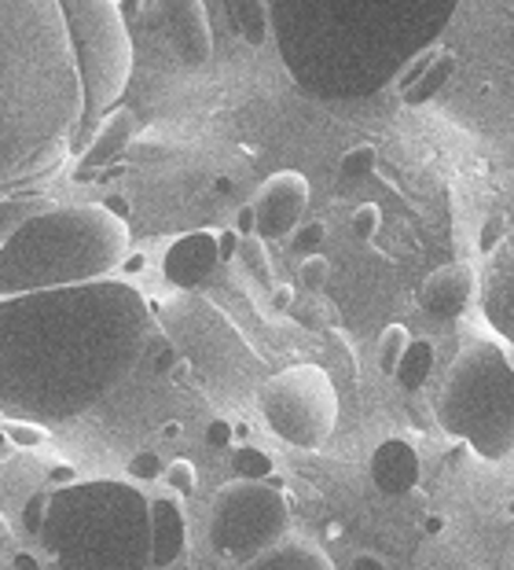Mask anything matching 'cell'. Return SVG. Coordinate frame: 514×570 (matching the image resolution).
Wrapping results in <instances>:
<instances>
[{
  "instance_id": "6da1fadb",
  "label": "cell",
  "mask_w": 514,
  "mask_h": 570,
  "mask_svg": "<svg viewBox=\"0 0 514 570\" xmlns=\"http://www.w3.org/2000/svg\"><path fill=\"white\" fill-rule=\"evenodd\" d=\"M129 78L121 0H0V199L78 166Z\"/></svg>"
},
{
  "instance_id": "7a4b0ae2",
  "label": "cell",
  "mask_w": 514,
  "mask_h": 570,
  "mask_svg": "<svg viewBox=\"0 0 514 570\" xmlns=\"http://www.w3.org/2000/svg\"><path fill=\"white\" fill-rule=\"evenodd\" d=\"M151 327L147 298L110 276L0 298V416H85L140 365Z\"/></svg>"
},
{
  "instance_id": "3957f363",
  "label": "cell",
  "mask_w": 514,
  "mask_h": 570,
  "mask_svg": "<svg viewBox=\"0 0 514 570\" xmlns=\"http://www.w3.org/2000/svg\"><path fill=\"white\" fill-rule=\"evenodd\" d=\"M129 258V225L107 203L45 206L0 247V298L107 281Z\"/></svg>"
},
{
  "instance_id": "277c9868",
  "label": "cell",
  "mask_w": 514,
  "mask_h": 570,
  "mask_svg": "<svg viewBox=\"0 0 514 570\" xmlns=\"http://www.w3.org/2000/svg\"><path fill=\"white\" fill-rule=\"evenodd\" d=\"M37 541L56 570H147L151 501L132 482H70L48 493Z\"/></svg>"
},
{
  "instance_id": "5b68a950",
  "label": "cell",
  "mask_w": 514,
  "mask_h": 570,
  "mask_svg": "<svg viewBox=\"0 0 514 570\" xmlns=\"http://www.w3.org/2000/svg\"><path fill=\"white\" fill-rule=\"evenodd\" d=\"M437 423L482 460L514 453V365L488 338H467L437 391Z\"/></svg>"
},
{
  "instance_id": "8992f818",
  "label": "cell",
  "mask_w": 514,
  "mask_h": 570,
  "mask_svg": "<svg viewBox=\"0 0 514 570\" xmlns=\"http://www.w3.org/2000/svg\"><path fill=\"white\" fill-rule=\"evenodd\" d=\"M290 533V504L268 482L231 479L210 504V544L217 556L247 567Z\"/></svg>"
},
{
  "instance_id": "52a82bcc",
  "label": "cell",
  "mask_w": 514,
  "mask_h": 570,
  "mask_svg": "<svg viewBox=\"0 0 514 570\" xmlns=\"http://www.w3.org/2000/svg\"><path fill=\"white\" fill-rule=\"evenodd\" d=\"M257 409L279 442L294 449H320L335 434L338 391L320 365H290L261 383Z\"/></svg>"
},
{
  "instance_id": "ba28073f",
  "label": "cell",
  "mask_w": 514,
  "mask_h": 570,
  "mask_svg": "<svg viewBox=\"0 0 514 570\" xmlns=\"http://www.w3.org/2000/svg\"><path fill=\"white\" fill-rule=\"evenodd\" d=\"M309 180L298 169H279L257 188L254 196V217H257V236L261 239H290L294 228L302 225L305 210H309Z\"/></svg>"
},
{
  "instance_id": "9c48e42d",
  "label": "cell",
  "mask_w": 514,
  "mask_h": 570,
  "mask_svg": "<svg viewBox=\"0 0 514 570\" xmlns=\"http://www.w3.org/2000/svg\"><path fill=\"white\" fill-rule=\"evenodd\" d=\"M155 19L184 67L199 70L214 59V27L202 0H155Z\"/></svg>"
},
{
  "instance_id": "30bf717a",
  "label": "cell",
  "mask_w": 514,
  "mask_h": 570,
  "mask_svg": "<svg viewBox=\"0 0 514 570\" xmlns=\"http://www.w3.org/2000/svg\"><path fill=\"white\" fill-rule=\"evenodd\" d=\"M474 291H477V276L471 265L452 262L426 276L419 291H415V302H419L426 321L445 327V324H456L463 313H467V306L474 302Z\"/></svg>"
},
{
  "instance_id": "8fae6325",
  "label": "cell",
  "mask_w": 514,
  "mask_h": 570,
  "mask_svg": "<svg viewBox=\"0 0 514 570\" xmlns=\"http://www.w3.org/2000/svg\"><path fill=\"white\" fill-rule=\"evenodd\" d=\"M482 317L488 327L514 346V233L488 254L482 276Z\"/></svg>"
},
{
  "instance_id": "7c38bea8",
  "label": "cell",
  "mask_w": 514,
  "mask_h": 570,
  "mask_svg": "<svg viewBox=\"0 0 514 570\" xmlns=\"http://www.w3.org/2000/svg\"><path fill=\"white\" fill-rule=\"evenodd\" d=\"M220 265V250H217V233H188L169 244L166 258H162V273L166 281L180 287V291H195L202 287L214 276V269Z\"/></svg>"
},
{
  "instance_id": "4fadbf2b",
  "label": "cell",
  "mask_w": 514,
  "mask_h": 570,
  "mask_svg": "<svg viewBox=\"0 0 514 570\" xmlns=\"http://www.w3.org/2000/svg\"><path fill=\"white\" fill-rule=\"evenodd\" d=\"M419 479H423L419 453H415L404 439H386L372 453V482L378 493L408 497V493H415V487H419Z\"/></svg>"
},
{
  "instance_id": "5bb4252c",
  "label": "cell",
  "mask_w": 514,
  "mask_h": 570,
  "mask_svg": "<svg viewBox=\"0 0 514 570\" xmlns=\"http://www.w3.org/2000/svg\"><path fill=\"white\" fill-rule=\"evenodd\" d=\"M132 132H137V115L126 111V107H115L107 115V122L96 129L92 144L85 148V155L78 159V177H92L96 169H107L118 163V155L129 148Z\"/></svg>"
},
{
  "instance_id": "9a60e30c",
  "label": "cell",
  "mask_w": 514,
  "mask_h": 570,
  "mask_svg": "<svg viewBox=\"0 0 514 570\" xmlns=\"http://www.w3.org/2000/svg\"><path fill=\"white\" fill-rule=\"evenodd\" d=\"M188 549V519L174 497H158L151 501V567L177 563Z\"/></svg>"
},
{
  "instance_id": "2e32d148",
  "label": "cell",
  "mask_w": 514,
  "mask_h": 570,
  "mask_svg": "<svg viewBox=\"0 0 514 570\" xmlns=\"http://www.w3.org/2000/svg\"><path fill=\"white\" fill-rule=\"evenodd\" d=\"M243 570H335V563H330V556L316 541L287 533L284 541L250 560Z\"/></svg>"
},
{
  "instance_id": "e0dca14e",
  "label": "cell",
  "mask_w": 514,
  "mask_h": 570,
  "mask_svg": "<svg viewBox=\"0 0 514 570\" xmlns=\"http://www.w3.org/2000/svg\"><path fill=\"white\" fill-rule=\"evenodd\" d=\"M231 30L239 33L250 48H261L273 38V8L268 0H225Z\"/></svg>"
},
{
  "instance_id": "ac0fdd59",
  "label": "cell",
  "mask_w": 514,
  "mask_h": 570,
  "mask_svg": "<svg viewBox=\"0 0 514 570\" xmlns=\"http://www.w3.org/2000/svg\"><path fill=\"white\" fill-rule=\"evenodd\" d=\"M434 361H437V354H434L431 338H412L408 350H404L397 372H394V380L401 383V391H408V394L423 391L426 380H431V372H434Z\"/></svg>"
},
{
  "instance_id": "d6986e66",
  "label": "cell",
  "mask_w": 514,
  "mask_h": 570,
  "mask_svg": "<svg viewBox=\"0 0 514 570\" xmlns=\"http://www.w3.org/2000/svg\"><path fill=\"white\" fill-rule=\"evenodd\" d=\"M452 75H456V56L452 52H445V48H441L437 52V59L431 63V70H426V75L412 85L408 92H404V104L408 107H419V104H431L434 96L445 89V85L452 81Z\"/></svg>"
},
{
  "instance_id": "ffe728a7",
  "label": "cell",
  "mask_w": 514,
  "mask_h": 570,
  "mask_svg": "<svg viewBox=\"0 0 514 570\" xmlns=\"http://www.w3.org/2000/svg\"><path fill=\"white\" fill-rule=\"evenodd\" d=\"M45 206L48 203L41 196H11V199H0V247H4L8 239L16 236L33 214H41Z\"/></svg>"
},
{
  "instance_id": "44dd1931",
  "label": "cell",
  "mask_w": 514,
  "mask_h": 570,
  "mask_svg": "<svg viewBox=\"0 0 514 570\" xmlns=\"http://www.w3.org/2000/svg\"><path fill=\"white\" fill-rule=\"evenodd\" d=\"M408 343H412L408 327L389 324L386 332L378 335V368H383L386 375H394L397 365H401V357H404V350H408Z\"/></svg>"
},
{
  "instance_id": "7402d4cb",
  "label": "cell",
  "mask_w": 514,
  "mask_h": 570,
  "mask_svg": "<svg viewBox=\"0 0 514 570\" xmlns=\"http://www.w3.org/2000/svg\"><path fill=\"white\" fill-rule=\"evenodd\" d=\"M231 471H236V479L265 482L268 475H273V456L261 453V449H254V445H239L236 453H231Z\"/></svg>"
},
{
  "instance_id": "603a6c76",
  "label": "cell",
  "mask_w": 514,
  "mask_h": 570,
  "mask_svg": "<svg viewBox=\"0 0 514 570\" xmlns=\"http://www.w3.org/2000/svg\"><path fill=\"white\" fill-rule=\"evenodd\" d=\"M375 163H378L375 144H357V148H349L346 155H342V163H338V177L346 180V185H357V180L372 177Z\"/></svg>"
},
{
  "instance_id": "cb8c5ba5",
  "label": "cell",
  "mask_w": 514,
  "mask_h": 570,
  "mask_svg": "<svg viewBox=\"0 0 514 570\" xmlns=\"http://www.w3.org/2000/svg\"><path fill=\"white\" fill-rule=\"evenodd\" d=\"M4 434H8V442L19 445V449H37V445H45V439H48L45 423H33V420H8Z\"/></svg>"
},
{
  "instance_id": "d4e9b609",
  "label": "cell",
  "mask_w": 514,
  "mask_h": 570,
  "mask_svg": "<svg viewBox=\"0 0 514 570\" xmlns=\"http://www.w3.org/2000/svg\"><path fill=\"white\" fill-rule=\"evenodd\" d=\"M324 239H327V228H324L320 222L298 225V228L290 233V250H294V254H302V258H309V254H320Z\"/></svg>"
},
{
  "instance_id": "484cf974",
  "label": "cell",
  "mask_w": 514,
  "mask_h": 570,
  "mask_svg": "<svg viewBox=\"0 0 514 570\" xmlns=\"http://www.w3.org/2000/svg\"><path fill=\"white\" fill-rule=\"evenodd\" d=\"M239 258L247 262V269L257 276V281H273V269H268V254H265V239L261 236H250L239 244Z\"/></svg>"
},
{
  "instance_id": "4316f807",
  "label": "cell",
  "mask_w": 514,
  "mask_h": 570,
  "mask_svg": "<svg viewBox=\"0 0 514 570\" xmlns=\"http://www.w3.org/2000/svg\"><path fill=\"white\" fill-rule=\"evenodd\" d=\"M166 482H169V490H174V493L188 497V493H195V482H199V475H195V464L188 456H177L174 464L166 468Z\"/></svg>"
},
{
  "instance_id": "83f0119b",
  "label": "cell",
  "mask_w": 514,
  "mask_h": 570,
  "mask_svg": "<svg viewBox=\"0 0 514 570\" xmlns=\"http://www.w3.org/2000/svg\"><path fill=\"white\" fill-rule=\"evenodd\" d=\"M327 276H330V262L324 258V254H309V258H302V265H298V281H302V287L320 291V287L327 284Z\"/></svg>"
},
{
  "instance_id": "f1b7e54d",
  "label": "cell",
  "mask_w": 514,
  "mask_h": 570,
  "mask_svg": "<svg viewBox=\"0 0 514 570\" xmlns=\"http://www.w3.org/2000/svg\"><path fill=\"white\" fill-rule=\"evenodd\" d=\"M507 233H511V228H507V217H504V214H493V217H488V222L482 225V236H477V250H482L485 258H488V254H493V250L507 239Z\"/></svg>"
},
{
  "instance_id": "f546056e",
  "label": "cell",
  "mask_w": 514,
  "mask_h": 570,
  "mask_svg": "<svg viewBox=\"0 0 514 570\" xmlns=\"http://www.w3.org/2000/svg\"><path fill=\"white\" fill-rule=\"evenodd\" d=\"M378 225H383V210H378L375 203L357 206V214H353V236L364 239V244H367V239H375Z\"/></svg>"
},
{
  "instance_id": "4dcf8cb0",
  "label": "cell",
  "mask_w": 514,
  "mask_h": 570,
  "mask_svg": "<svg viewBox=\"0 0 514 570\" xmlns=\"http://www.w3.org/2000/svg\"><path fill=\"white\" fill-rule=\"evenodd\" d=\"M437 52H441V48H426V52H419V56L412 59L408 67L401 70V75H397V89H401V96L408 92L412 85H415V81H419V78L426 75V70H431V63H434V59H437Z\"/></svg>"
},
{
  "instance_id": "1f68e13d",
  "label": "cell",
  "mask_w": 514,
  "mask_h": 570,
  "mask_svg": "<svg viewBox=\"0 0 514 570\" xmlns=\"http://www.w3.org/2000/svg\"><path fill=\"white\" fill-rule=\"evenodd\" d=\"M45 512H48V493H33L27 504H22V530L37 538L45 527Z\"/></svg>"
},
{
  "instance_id": "d6a6232c",
  "label": "cell",
  "mask_w": 514,
  "mask_h": 570,
  "mask_svg": "<svg viewBox=\"0 0 514 570\" xmlns=\"http://www.w3.org/2000/svg\"><path fill=\"white\" fill-rule=\"evenodd\" d=\"M129 475H132V479H140V482H151V479L162 475V460H158L155 453H147V449H144V453H137V456L129 460Z\"/></svg>"
},
{
  "instance_id": "836d02e7",
  "label": "cell",
  "mask_w": 514,
  "mask_h": 570,
  "mask_svg": "<svg viewBox=\"0 0 514 570\" xmlns=\"http://www.w3.org/2000/svg\"><path fill=\"white\" fill-rule=\"evenodd\" d=\"M231 439H236V431H231V423L228 420H214L210 428H206V445H214V449H228Z\"/></svg>"
},
{
  "instance_id": "e575fe53",
  "label": "cell",
  "mask_w": 514,
  "mask_h": 570,
  "mask_svg": "<svg viewBox=\"0 0 514 570\" xmlns=\"http://www.w3.org/2000/svg\"><path fill=\"white\" fill-rule=\"evenodd\" d=\"M239 233L236 228H228V233H217V250H220V262H231L239 254Z\"/></svg>"
},
{
  "instance_id": "d590c367",
  "label": "cell",
  "mask_w": 514,
  "mask_h": 570,
  "mask_svg": "<svg viewBox=\"0 0 514 570\" xmlns=\"http://www.w3.org/2000/svg\"><path fill=\"white\" fill-rule=\"evenodd\" d=\"M236 233H239V239L257 236V217H254V206H250V203L236 214Z\"/></svg>"
},
{
  "instance_id": "8d00e7d4",
  "label": "cell",
  "mask_w": 514,
  "mask_h": 570,
  "mask_svg": "<svg viewBox=\"0 0 514 570\" xmlns=\"http://www.w3.org/2000/svg\"><path fill=\"white\" fill-rule=\"evenodd\" d=\"M273 306L284 313V309H290L294 306V287H287V284H276L273 287Z\"/></svg>"
},
{
  "instance_id": "74e56055",
  "label": "cell",
  "mask_w": 514,
  "mask_h": 570,
  "mask_svg": "<svg viewBox=\"0 0 514 570\" xmlns=\"http://www.w3.org/2000/svg\"><path fill=\"white\" fill-rule=\"evenodd\" d=\"M349 570H386V563L378 560V556H372V552H360L357 560H353Z\"/></svg>"
},
{
  "instance_id": "f35d334b",
  "label": "cell",
  "mask_w": 514,
  "mask_h": 570,
  "mask_svg": "<svg viewBox=\"0 0 514 570\" xmlns=\"http://www.w3.org/2000/svg\"><path fill=\"white\" fill-rule=\"evenodd\" d=\"M52 482H59V487H70V482H73V475H70V468H67V464H59V468H52Z\"/></svg>"
},
{
  "instance_id": "ab89813d",
  "label": "cell",
  "mask_w": 514,
  "mask_h": 570,
  "mask_svg": "<svg viewBox=\"0 0 514 570\" xmlns=\"http://www.w3.org/2000/svg\"><path fill=\"white\" fill-rule=\"evenodd\" d=\"M16 570H37V560H33L30 552H19L16 556Z\"/></svg>"
},
{
  "instance_id": "60d3db41",
  "label": "cell",
  "mask_w": 514,
  "mask_h": 570,
  "mask_svg": "<svg viewBox=\"0 0 514 570\" xmlns=\"http://www.w3.org/2000/svg\"><path fill=\"white\" fill-rule=\"evenodd\" d=\"M441 527H445V519H441V515H426V533H441Z\"/></svg>"
},
{
  "instance_id": "b9f144b4",
  "label": "cell",
  "mask_w": 514,
  "mask_h": 570,
  "mask_svg": "<svg viewBox=\"0 0 514 570\" xmlns=\"http://www.w3.org/2000/svg\"><path fill=\"white\" fill-rule=\"evenodd\" d=\"M11 442H8V434H4V428H0V456H4V449H8Z\"/></svg>"
},
{
  "instance_id": "7bdbcfd3",
  "label": "cell",
  "mask_w": 514,
  "mask_h": 570,
  "mask_svg": "<svg viewBox=\"0 0 514 570\" xmlns=\"http://www.w3.org/2000/svg\"><path fill=\"white\" fill-rule=\"evenodd\" d=\"M8 538V523H4V515H0V541Z\"/></svg>"
}]
</instances>
